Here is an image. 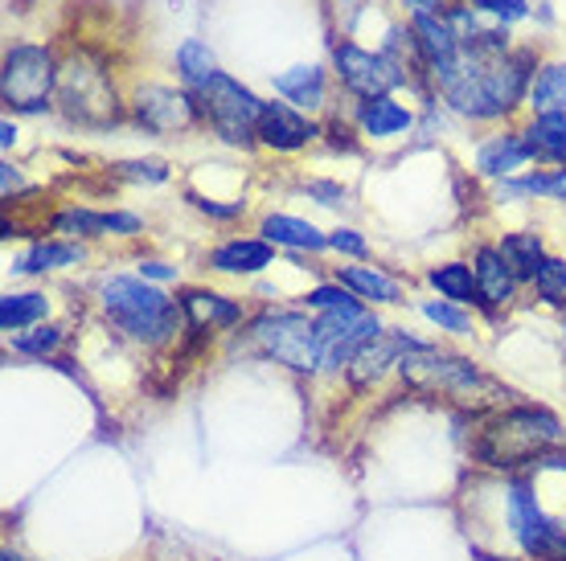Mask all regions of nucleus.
I'll list each match as a JSON object with an SVG mask.
<instances>
[{
  "label": "nucleus",
  "instance_id": "nucleus-1",
  "mask_svg": "<svg viewBox=\"0 0 566 561\" xmlns=\"http://www.w3.org/2000/svg\"><path fill=\"white\" fill-rule=\"evenodd\" d=\"M530 62L534 57L510 54V42L484 29L468 50H460V57L448 71L436 74V83L460 115L496 119L522 103L525 86H530Z\"/></svg>",
  "mask_w": 566,
  "mask_h": 561
},
{
  "label": "nucleus",
  "instance_id": "nucleus-2",
  "mask_svg": "<svg viewBox=\"0 0 566 561\" xmlns=\"http://www.w3.org/2000/svg\"><path fill=\"white\" fill-rule=\"evenodd\" d=\"M558 443H563V422L551 419L546 410H510L481 431L476 459L489 467H513L525 459H542Z\"/></svg>",
  "mask_w": 566,
  "mask_h": 561
},
{
  "label": "nucleus",
  "instance_id": "nucleus-3",
  "mask_svg": "<svg viewBox=\"0 0 566 561\" xmlns=\"http://www.w3.org/2000/svg\"><path fill=\"white\" fill-rule=\"evenodd\" d=\"M103 308L124 332H132L136 340H148V345L169 340L177 332V320H181L177 308L156 287L140 279H124V275L103 283Z\"/></svg>",
  "mask_w": 566,
  "mask_h": 561
},
{
  "label": "nucleus",
  "instance_id": "nucleus-4",
  "mask_svg": "<svg viewBox=\"0 0 566 561\" xmlns=\"http://www.w3.org/2000/svg\"><path fill=\"white\" fill-rule=\"evenodd\" d=\"M57 62L45 45H13L0 71V98L13 112H42L57 86Z\"/></svg>",
  "mask_w": 566,
  "mask_h": 561
},
{
  "label": "nucleus",
  "instance_id": "nucleus-5",
  "mask_svg": "<svg viewBox=\"0 0 566 561\" xmlns=\"http://www.w3.org/2000/svg\"><path fill=\"white\" fill-rule=\"evenodd\" d=\"M57 98H62V112L71 115L74 124L83 127H107L119 119V103H115V86L107 78L103 66H91V62H78L74 57L66 71L57 74Z\"/></svg>",
  "mask_w": 566,
  "mask_h": 561
},
{
  "label": "nucleus",
  "instance_id": "nucleus-6",
  "mask_svg": "<svg viewBox=\"0 0 566 561\" xmlns=\"http://www.w3.org/2000/svg\"><path fill=\"white\" fill-rule=\"evenodd\" d=\"M198 95H201L206 115H210L213 131L227 144H251V136H259L263 103H259L255 91H247L239 78H230V74L218 71Z\"/></svg>",
  "mask_w": 566,
  "mask_h": 561
},
{
  "label": "nucleus",
  "instance_id": "nucleus-7",
  "mask_svg": "<svg viewBox=\"0 0 566 561\" xmlns=\"http://www.w3.org/2000/svg\"><path fill=\"white\" fill-rule=\"evenodd\" d=\"M251 332L275 361L300 369V373L325 366V345H321L316 324L296 316V311H268V316H259Z\"/></svg>",
  "mask_w": 566,
  "mask_h": 561
},
{
  "label": "nucleus",
  "instance_id": "nucleus-8",
  "mask_svg": "<svg viewBox=\"0 0 566 561\" xmlns=\"http://www.w3.org/2000/svg\"><path fill=\"white\" fill-rule=\"evenodd\" d=\"M333 62H337L340 83L349 86L354 95L366 98V103L369 98H386L402 78H407L398 62H390L386 54H369V50H361V45H354V42L333 45Z\"/></svg>",
  "mask_w": 566,
  "mask_h": 561
},
{
  "label": "nucleus",
  "instance_id": "nucleus-9",
  "mask_svg": "<svg viewBox=\"0 0 566 561\" xmlns=\"http://www.w3.org/2000/svg\"><path fill=\"white\" fill-rule=\"evenodd\" d=\"M398 369H402V378L411 381V385H419V390L468 393L472 385H481V373H476V366H472V361L443 357V352L427 349V345H419V349L407 352V357L398 361Z\"/></svg>",
  "mask_w": 566,
  "mask_h": 561
},
{
  "label": "nucleus",
  "instance_id": "nucleus-10",
  "mask_svg": "<svg viewBox=\"0 0 566 561\" xmlns=\"http://www.w3.org/2000/svg\"><path fill=\"white\" fill-rule=\"evenodd\" d=\"M510 517H513V529L522 537V546L530 558H542V561H563L566 558V537L558 525L538 512V500L530 496L525 484H513L510 488Z\"/></svg>",
  "mask_w": 566,
  "mask_h": 561
},
{
  "label": "nucleus",
  "instance_id": "nucleus-11",
  "mask_svg": "<svg viewBox=\"0 0 566 561\" xmlns=\"http://www.w3.org/2000/svg\"><path fill=\"white\" fill-rule=\"evenodd\" d=\"M132 112L148 131H185L198 119V107L185 91H172V86H140L132 95Z\"/></svg>",
  "mask_w": 566,
  "mask_h": 561
},
{
  "label": "nucleus",
  "instance_id": "nucleus-12",
  "mask_svg": "<svg viewBox=\"0 0 566 561\" xmlns=\"http://www.w3.org/2000/svg\"><path fill=\"white\" fill-rule=\"evenodd\" d=\"M316 136V124H308L292 103H263L259 115V140L275 152H296Z\"/></svg>",
  "mask_w": 566,
  "mask_h": 561
},
{
  "label": "nucleus",
  "instance_id": "nucleus-13",
  "mask_svg": "<svg viewBox=\"0 0 566 561\" xmlns=\"http://www.w3.org/2000/svg\"><path fill=\"white\" fill-rule=\"evenodd\" d=\"M411 349H419V340H411V337H374L369 345H361V349L354 352V361H349V378L354 381H374V378H382L386 369L390 366H398L402 357Z\"/></svg>",
  "mask_w": 566,
  "mask_h": 561
},
{
  "label": "nucleus",
  "instance_id": "nucleus-14",
  "mask_svg": "<svg viewBox=\"0 0 566 561\" xmlns=\"http://www.w3.org/2000/svg\"><path fill=\"white\" fill-rule=\"evenodd\" d=\"M513 283H517V275L510 271L505 254L493 251V246H481L476 251V287H481L484 304H510Z\"/></svg>",
  "mask_w": 566,
  "mask_h": 561
},
{
  "label": "nucleus",
  "instance_id": "nucleus-15",
  "mask_svg": "<svg viewBox=\"0 0 566 561\" xmlns=\"http://www.w3.org/2000/svg\"><path fill=\"white\" fill-rule=\"evenodd\" d=\"M181 311L189 316L193 328H201V332H206V328H230V324L242 316L239 304H230V299H222V295H213V292H185Z\"/></svg>",
  "mask_w": 566,
  "mask_h": 561
},
{
  "label": "nucleus",
  "instance_id": "nucleus-16",
  "mask_svg": "<svg viewBox=\"0 0 566 561\" xmlns=\"http://www.w3.org/2000/svg\"><path fill=\"white\" fill-rule=\"evenodd\" d=\"M525 144H530V156L566 165V112L534 115V124L525 127Z\"/></svg>",
  "mask_w": 566,
  "mask_h": 561
},
{
  "label": "nucleus",
  "instance_id": "nucleus-17",
  "mask_svg": "<svg viewBox=\"0 0 566 561\" xmlns=\"http://www.w3.org/2000/svg\"><path fill=\"white\" fill-rule=\"evenodd\" d=\"M210 267L227 271V275H255V271L271 267V246L268 242H227V246H218V251L210 254Z\"/></svg>",
  "mask_w": 566,
  "mask_h": 561
},
{
  "label": "nucleus",
  "instance_id": "nucleus-18",
  "mask_svg": "<svg viewBox=\"0 0 566 561\" xmlns=\"http://www.w3.org/2000/svg\"><path fill=\"white\" fill-rule=\"evenodd\" d=\"M525 160H534V156H530V144H525V136H496V140H489L481 148V156H476V169H481L484 177H510V172L522 169Z\"/></svg>",
  "mask_w": 566,
  "mask_h": 561
},
{
  "label": "nucleus",
  "instance_id": "nucleus-19",
  "mask_svg": "<svg viewBox=\"0 0 566 561\" xmlns=\"http://www.w3.org/2000/svg\"><path fill=\"white\" fill-rule=\"evenodd\" d=\"M263 239L275 246H292V251H325L328 246V239L316 225L300 222V218H283V213L263 218Z\"/></svg>",
  "mask_w": 566,
  "mask_h": 561
},
{
  "label": "nucleus",
  "instance_id": "nucleus-20",
  "mask_svg": "<svg viewBox=\"0 0 566 561\" xmlns=\"http://www.w3.org/2000/svg\"><path fill=\"white\" fill-rule=\"evenodd\" d=\"M275 91L292 98L296 107H321L325 103V71L321 66H292V71L275 74Z\"/></svg>",
  "mask_w": 566,
  "mask_h": 561
},
{
  "label": "nucleus",
  "instance_id": "nucleus-21",
  "mask_svg": "<svg viewBox=\"0 0 566 561\" xmlns=\"http://www.w3.org/2000/svg\"><path fill=\"white\" fill-rule=\"evenodd\" d=\"M361 131L366 136H398V131H407L411 127V112L407 107H398L395 98H369V103H361Z\"/></svg>",
  "mask_w": 566,
  "mask_h": 561
},
{
  "label": "nucleus",
  "instance_id": "nucleus-22",
  "mask_svg": "<svg viewBox=\"0 0 566 561\" xmlns=\"http://www.w3.org/2000/svg\"><path fill=\"white\" fill-rule=\"evenodd\" d=\"M530 107H534V115L563 112L566 107V62L542 66L534 86H530Z\"/></svg>",
  "mask_w": 566,
  "mask_h": 561
},
{
  "label": "nucleus",
  "instance_id": "nucleus-23",
  "mask_svg": "<svg viewBox=\"0 0 566 561\" xmlns=\"http://www.w3.org/2000/svg\"><path fill=\"white\" fill-rule=\"evenodd\" d=\"M496 251L505 254V263H510V271L517 279H534L542 271V263H546L538 234H505V242Z\"/></svg>",
  "mask_w": 566,
  "mask_h": 561
},
{
  "label": "nucleus",
  "instance_id": "nucleus-24",
  "mask_svg": "<svg viewBox=\"0 0 566 561\" xmlns=\"http://www.w3.org/2000/svg\"><path fill=\"white\" fill-rule=\"evenodd\" d=\"M177 71H181V78L189 86H206L218 74V57H213V50L201 38H189V42H181V50H177Z\"/></svg>",
  "mask_w": 566,
  "mask_h": 561
},
{
  "label": "nucleus",
  "instance_id": "nucleus-25",
  "mask_svg": "<svg viewBox=\"0 0 566 561\" xmlns=\"http://www.w3.org/2000/svg\"><path fill=\"white\" fill-rule=\"evenodd\" d=\"M340 283H345L349 292L374 299V304H395L398 295H402L395 279H386V275H378V271H369V267H345L340 271Z\"/></svg>",
  "mask_w": 566,
  "mask_h": 561
},
{
  "label": "nucleus",
  "instance_id": "nucleus-26",
  "mask_svg": "<svg viewBox=\"0 0 566 561\" xmlns=\"http://www.w3.org/2000/svg\"><path fill=\"white\" fill-rule=\"evenodd\" d=\"M431 287H436L443 299H452V304H468L472 295L481 292L476 287V275L464 267V263H443V267L431 271Z\"/></svg>",
  "mask_w": 566,
  "mask_h": 561
},
{
  "label": "nucleus",
  "instance_id": "nucleus-27",
  "mask_svg": "<svg viewBox=\"0 0 566 561\" xmlns=\"http://www.w3.org/2000/svg\"><path fill=\"white\" fill-rule=\"evenodd\" d=\"M45 316V295H4L0 299V328L4 332H17L25 324L42 320Z\"/></svg>",
  "mask_w": 566,
  "mask_h": 561
},
{
  "label": "nucleus",
  "instance_id": "nucleus-28",
  "mask_svg": "<svg viewBox=\"0 0 566 561\" xmlns=\"http://www.w3.org/2000/svg\"><path fill=\"white\" fill-rule=\"evenodd\" d=\"M83 258V246H71V242H38L29 258L21 263V271H57V267H74Z\"/></svg>",
  "mask_w": 566,
  "mask_h": 561
},
{
  "label": "nucleus",
  "instance_id": "nucleus-29",
  "mask_svg": "<svg viewBox=\"0 0 566 561\" xmlns=\"http://www.w3.org/2000/svg\"><path fill=\"white\" fill-rule=\"evenodd\" d=\"M534 283H538V295L546 299V304H558V299H566V263H563V258H546V263H542V271L534 275Z\"/></svg>",
  "mask_w": 566,
  "mask_h": 561
},
{
  "label": "nucleus",
  "instance_id": "nucleus-30",
  "mask_svg": "<svg viewBox=\"0 0 566 561\" xmlns=\"http://www.w3.org/2000/svg\"><path fill=\"white\" fill-rule=\"evenodd\" d=\"M54 225L62 234H107V213L71 210V213H57Z\"/></svg>",
  "mask_w": 566,
  "mask_h": 561
},
{
  "label": "nucleus",
  "instance_id": "nucleus-31",
  "mask_svg": "<svg viewBox=\"0 0 566 561\" xmlns=\"http://www.w3.org/2000/svg\"><path fill=\"white\" fill-rule=\"evenodd\" d=\"M423 316L427 320H436L439 328L455 332V337H468V332H472V320H468L460 308H452V304H423Z\"/></svg>",
  "mask_w": 566,
  "mask_h": 561
},
{
  "label": "nucleus",
  "instance_id": "nucleus-32",
  "mask_svg": "<svg viewBox=\"0 0 566 561\" xmlns=\"http://www.w3.org/2000/svg\"><path fill=\"white\" fill-rule=\"evenodd\" d=\"M472 4L484 9V13H493L496 21H505V25H513V21H522V17L530 13L525 0H472Z\"/></svg>",
  "mask_w": 566,
  "mask_h": 561
},
{
  "label": "nucleus",
  "instance_id": "nucleus-33",
  "mask_svg": "<svg viewBox=\"0 0 566 561\" xmlns=\"http://www.w3.org/2000/svg\"><path fill=\"white\" fill-rule=\"evenodd\" d=\"M345 304H354V295L345 292V287H312L308 292V308L333 311V308H345Z\"/></svg>",
  "mask_w": 566,
  "mask_h": 561
},
{
  "label": "nucleus",
  "instance_id": "nucleus-34",
  "mask_svg": "<svg viewBox=\"0 0 566 561\" xmlns=\"http://www.w3.org/2000/svg\"><path fill=\"white\" fill-rule=\"evenodd\" d=\"M62 340V332L57 328H38V332H29V337H17L13 345L21 352H50Z\"/></svg>",
  "mask_w": 566,
  "mask_h": 561
},
{
  "label": "nucleus",
  "instance_id": "nucleus-35",
  "mask_svg": "<svg viewBox=\"0 0 566 561\" xmlns=\"http://www.w3.org/2000/svg\"><path fill=\"white\" fill-rule=\"evenodd\" d=\"M328 246H333V251H340V254H357V258L366 254V239H361L357 230H337V234L328 239Z\"/></svg>",
  "mask_w": 566,
  "mask_h": 561
},
{
  "label": "nucleus",
  "instance_id": "nucleus-36",
  "mask_svg": "<svg viewBox=\"0 0 566 561\" xmlns=\"http://www.w3.org/2000/svg\"><path fill=\"white\" fill-rule=\"evenodd\" d=\"M201 213H210V218H239L242 205H218V201H201V197H189Z\"/></svg>",
  "mask_w": 566,
  "mask_h": 561
},
{
  "label": "nucleus",
  "instance_id": "nucleus-37",
  "mask_svg": "<svg viewBox=\"0 0 566 561\" xmlns=\"http://www.w3.org/2000/svg\"><path fill=\"white\" fill-rule=\"evenodd\" d=\"M124 172H132V177H148V181H165V177H169L165 165H156V160H148V165H124Z\"/></svg>",
  "mask_w": 566,
  "mask_h": 561
},
{
  "label": "nucleus",
  "instance_id": "nucleus-38",
  "mask_svg": "<svg viewBox=\"0 0 566 561\" xmlns=\"http://www.w3.org/2000/svg\"><path fill=\"white\" fill-rule=\"evenodd\" d=\"M411 17H443V0H407Z\"/></svg>",
  "mask_w": 566,
  "mask_h": 561
},
{
  "label": "nucleus",
  "instance_id": "nucleus-39",
  "mask_svg": "<svg viewBox=\"0 0 566 561\" xmlns=\"http://www.w3.org/2000/svg\"><path fill=\"white\" fill-rule=\"evenodd\" d=\"M140 275H148V279H172L177 271L165 267V263H140Z\"/></svg>",
  "mask_w": 566,
  "mask_h": 561
},
{
  "label": "nucleus",
  "instance_id": "nucleus-40",
  "mask_svg": "<svg viewBox=\"0 0 566 561\" xmlns=\"http://www.w3.org/2000/svg\"><path fill=\"white\" fill-rule=\"evenodd\" d=\"M0 177H4V197H9L17 189V184H21V177L13 172V165H4V169H0Z\"/></svg>",
  "mask_w": 566,
  "mask_h": 561
},
{
  "label": "nucleus",
  "instance_id": "nucleus-41",
  "mask_svg": "<svg viewBox=\"0 0 566 561\" xmlns=\"http://www.w3.org/2000/svg\"><path fill=\"white\" fill-rule=\"evenodd\" d=\"M0 136H4V140H0L4 148H13V144H17V127H13V124H4V127H0Z\"/></svg>",
  "mask_w": 566,
  "mask_h": 561
},
{
  "label": "nucleus",
  "instance_id": "nucleus-42",
  "mask_svg": "<svg viewBox=\"0 0 566 561\" xmlns=\"http://www.w3.org/2000/svg\"><path fill=\"white\" fill-rule=\"evenodd\" d=\"M546 464H551V467H566V459H546Z\"/></svg>",
  "mask_w": 566,
  "mask_h": 561
},
{
  "label": "nucleus",
  "instance_id": "nucleus-43",
  "mask_svg": "<svg viewBox=\"0 0 566 561\" xmlns=\"http://www.w3.org/2000/svg\"><path fill=\"white\" fill-rule=\"evenodd\" d=\"M340 4H349V0H340Z\"/></svg>",
  "mask_w": 566,
  "mask_h": 561
}]
</instances>
